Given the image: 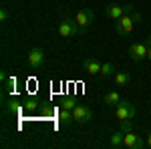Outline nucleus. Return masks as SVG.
<instances>
[{"mask_svg": "<svg viewBox=\"0 0 151 149\" xmlns=\"http://www.w3.org/2000/svg\"><path fill=\"white\" fill-rule=\"evenodd\" d=\"M141 22V14L139 12H131V14H123L119 20L115 22V32L119 36H129L133 32L135 24Z\"/></svg>", "mask_w": 151, "mask_h": 149, "instance_id": "obj_1", "label": "nucleus"}, {"mask_svg": "<svg viewBox=\"0 0 151 149\" xmlns=\"http://www.w3.org/2000/svg\"><path fill=\"white\" fill-rule=\"evenodd\" d=\"M57 32L60 38H75L77 35H81V28H79L75 18H63L57 28Z\"/></svg>", "mask_w": 151, "mask_h": 149, "instance_id": "obj_2", "label": "nucleus"}, {"mask_svg": "<svg viewBox=\"0 0 151 149\" xmlns=\"http://www.w3.org/2000/svg\"><path fill=\"white\" fill-rule=\"evenodd\" d=\"M135 115H137V107L131 103V101L121 99V103L115 107V117L119 119V121H131Z\"/></svg>", "mask_w": 151, "mask_h": 149, "instance_id": "obj_3", "label": "nucleus"}, {"mask_svg": "<svg viewBox=\"0 0 151 149\" xmlns=\"http://www.w3.org/2000/svg\"><path fill=\"white\" fill-rule=\"evenodd\" d=\"M75 20L79 24V28H81V35H85V32L89 30V26L95 22V14H93V10H89V8H81V10L77 12Z\"/></svg>", "mask_w": 151, "mask_h": 149, "instance_id": "obj_4", "label": "nucleus"}, {"mask_svg": "<svg viewBox=\"0 0 151 149\" xmlns=\"http://www.w3.org/2000/svg\"><path fill=\"white\" fill-rule=\"evenodd\" d=\"M129 57H131V60H135V63H141V60L147 58V42H145V38L143 40H137V42H131V46H129Z\"/></svg>", "mask_w": 151, "mask_h": 149, "instance_id": "obj_5", "label": "nucleus"}, {"mask_svg": "<svg viewBox=\"0 0 151 149\" xmlns=\"http://www.w3.org/2000/svg\"><path fill=\"white\" fill-rule=\"evenodd\" d=\"M28 67L32 71H38L45 67V50L40 46H35L28 50Z\"/></svg>", "mask_w": 151, "mask_h": 149, "instance_id": "obj_6", "label": "nucleus"}, {"mask_svg": "<svg viewBox=\"0 0 151 149\" xmlns=\"http://www.w3.org/2000/svg\"><path fill=\"white\" fill-rule=\"evenodd\" d=\"M73 117H75V121L77 123H89L91 119H93V111L87 107V105H77L75 109H73Z\"/></svg>", "mask_w": 151, "mask_h": 149, "instance_id": "obj_7", "label": "nucleus"}, {"mask_svg": "<svg viewBox=\"0 0 151 149\" xmlns=\"http://www.w3.org/2000/svg\"><path fill=\"white\" fill-rule=\"evenodd\" d=\"M101 60L97 57H89L83 60V71H85V75H89V77H95V75H99L101 73Z\"/></svg>", "mask_w": 151, "mask_h": 149, "instance_id": "obj_8", "label": "nucleus"}, {"mask_svg": "<svg viewBox=\"0 0 151 149\" xmlns=\"http://www.w3.org/2000/svg\"><path fill=\"white\" fill-rule=\"evenodd\" d=\"M125 147L127 149H143V147H147V143L131 129V131H125Z\"/></svg>", "mask_w": 151, "mask_h": 149, "instance_id": "obj_9", "label": "nucleus"}, {"mask_svg": "<svg viewBox=\"0 0 151 149\" xmlns=\"http://www.w3.org/2000/svg\"><path fill=\"white\" fill-rule=\"evenodd\" d=\"M105 14H107L113 22H117V20L125 14V10H123V6H121V4H109V6L105 8Z\"/></svg>", "mask_w": 151, "mask_h": 149, "instance_id": "obj_10", "label": "nucleus"}, {"mask_svg": "<svg viewBox=\"0 0 151 149\" xmlns=\"http://www.w3.org/2000/svg\"><path fill=\"white\" fill-rule=\"evenodd\" d=\"M109 145L113 149H121L125 147V131H115V133H111V137H109Z\"/></svg>", "mask_w": 151, "mask_h": 149, "instance_id": "obj_11", "label": "nucleus"}, {"mask_svg": "<svg viewBox=\"0 0 151 149\" xmlns=\"http://www.w3.org/2000/svg\"><path fill=\"white\" fill-rule=\"evenodd\" d=\"M119 103H121V97L117 91H109L103 97V105H107V107H117Z\"/></svg>", "mask_w": 151, "mask_h": 149, "instance_id": "obj_12", "label": "nucleus"}, {"mask_svg": "<svg viewBox=\"0 0 151 149\" xmlns=\"http://www.w3.org/2000/svg\"><path fill=\"white\" fill-rule=\"evenodd\" d=\"M99 77H101L103 81H107L109 77H115V65L109 63V60L103 63V65H101V73H99Z\"/></svg>", "mask_w": 151, "mask_h": 149, "instance_id": "obj_13", "label": "nucleus"}, {"mask_svg": "<svg viewBox=\"0 0 151 149\" xmlns=\"http://www.w3.org/2000/svg\"><path fill=\"white\" fill-rule=\"evenodd\" d=\"M129 83H131V75H129L127 71L115 73V87H127Z\"/></svg>", "mask_w": 151, "mask_h": 149, "instance_id": "obj_14", "label": "nucleus"}, {"mask_svg": "<svg viewBox=\"0 0 151 149\" xmlns=\"http://www.w3.org/2000/svg\"><path fill=\"white\" fill-rule=\"evenodd\" d=\"M58 121H60L63 125H69L70 121H75V117H73V111H69V109H63V107H60V113H58Z\"/></svg>", "mask_w": 151, "mask_h": 149, "instance_id": "obj_15", "label": "nucleus"}, {"mask_svg": "<svg viewBox=\"0 0 151 149\" xmlns=\"http://www.w3.org/2000/svg\"><path fill=\"white\" fill-rule=\"evenodd\" d=\"M24 109H26V111H35L36 107H38V101H36L35 97H30V99H26V101H24V105H22Z\"/></svg>", "mask_w": 151, "mask_h": 149, "instance_id": "obj_16", "label": "nucleus"}, {"mask_svg": "<svg viewBox=\"0 0 151 149\" xmlns=\"http://www.w3.org/2000/svg\"><path fill=\"white\" fill-rule=\"evenodd\" d=\"M60 107H63V109H69V111H73L77 105H75V99L67 97V99H63V101H60Z\"/></svg>", "mask_w": 151, "mask_h": 149, "instance_id": "obj_17", "label": "nucleus"}, {"mask_svg": "<svg viewBox=\"0 0 151 149\" xmlns=\"http://www.w3.org/2000/svg\"><path fill=\"white\" fill-rule=\"evenodd\" d=\"M14 85H16V79L14 77H8V79L4 81V93H10L14 89Z\"/></svg>", "mask_w": 151, "mask_h": 149, "instance_id": "obj_18", "label": "nucleus"}, {"mask_svg": "<svg viewBox=\"0 0 151 149\" xmlns=\"http://www.w3.org/2000/svg\"><path fill=\"white\" fill-rule=\"evenodd\" d=\"M119 123H121V125H119V129H121V131H131V129H133L131 121H119Z\"/></svg>", "mask_w": 151, "mask_h": 149, "instance_id": "obj_19", "label": "nucleus"}, {"mask_svg": "<svg viewBox=\"0 0 151 149\" xmlns=\"http://www.w3.org/2000/svg\"><path fill=\"white\" fill-rule=\"evenodd\" d=\"M0 20H2V22H6V20H8V10H6L4 6L0 8Z\"/></svg>", "mask_w": 151, "mask_h": 149, "instance_id": "obj_20", "label": "nucleus"}, {"mask_svg": "<svg viewBox=\"0 0 151 149\" xmlns=\"http://www.w3.org/2000/svg\"><path fill=\"white\" fill-rule=\"evenodd\" d=\"M145 42H147V58L151 60V35H147V38H145Z\"/></svg>", "mask_w": 151, "mask_h": 149, "instance_id": "obj_21", "label": "nucleus"}, {"mask_svg": "<svg viewBox=\"0 0 151 149\" xmlns=\"http://www.w3.org/2000/svg\"><path fill=\"white\" fill-rule=\"evenodd\" d=\"M145 143H147V147L151 149V131L147 133V137H145Z\"/></svg>", "mask_w": 151, "mask_h": 149, "instance_id": "obj_22", "label": "nucleus"}]
</instances>
